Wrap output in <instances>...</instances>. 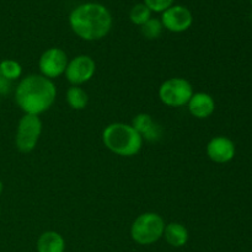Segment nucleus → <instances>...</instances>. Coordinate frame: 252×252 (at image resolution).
I'll list each match as a JSON object with an SVG mask.
<instances>
[{"label": "nucleus", "mask_w": 252, "mask_h": 252, "mask_svg": "<svg viewBox=\"0 0 252 252\" xmlns=\"http://www.w3.org/2000/svg\"><path fill=\"white\" fill-rule=\"evenodd\" d=\"M164 26L159 19H149L144 25L140 26V32L148 39H157L161 36Z\"/></svg>", "instance_id": "18"}, {"label": "nucleus", "mask_w": 252, "mask_h": 252, "mask_svg": "<svg viewBox=\"0 0 252 252\" xmlns=\"http://www.w3.org/2000/svg\"><path fill=\"white\" fill-rule=\"evenodd\" d=\"M66 102L73 110H84L89 103L88 93L80 86L71 85L66 91Z\"/></svg>", "instance_id": "15"}, {"label": "nucleus", "mask_w": 252, "mask_h": 252, "mask_svg": "<svg viewBox=\"0 0 252 252\" xmlns=\"http://www.w3.org/2000/svg\"><path fill=\"white\" fill-rule=\"evenodd\" d=\"M65 240L59 233L53 230L44 231L37 240V252H64Z\"/></svg>", "instance_id": "13"}, {"label": "nucleus", "mask_w": 252, "mask_h": 252, "mask_svg": "<svg viewBox=\"0 0 252 252\" xmlns=\"http://www.w3.org/2000/svg\"><path fill=\"white\" fill-rule=\"evenodd\" d=\"M103 145L113 154L120 157H134L140 152L143 138L132 125L111 123L102 132Z\"/></svg>", "instance_id": "3"}, {"label": "nucleus", "mask_w": 252, "mask_h": 252, "mask_svg": "<svg viewBox=\"0 0 252 252\" xmlns=\"http://www.w3.org/2000/svg\"><path fill=\"white\" fill-rule=\"evenodd\" d=\"M187 106L189 113L198 120L208 118L216 110L214 98L207 93H194L189 98Z\"/></svg>", "instance_id": "11"}, {"label": "nucleus", "mask_w": 252, "mask_h": 252, "mask_svg": "<svg viewBox=\"0 0 252 252\" xmlns=\"http://www.w3.org/2000/svg\"><path fill=\"white\" fill-rule=\"evenodd\" d=\"M74 33L85 41H97L108 34L112 16L108 9L97 2H85L76 6L69 15Z\"/></svg>", "instance_id": "2"}, {"label": "nucleus", "mask_w": 252, "mask_h": 252, "mask_svg": "<svg viewBox=\"0 0 252 252\" xmlns=\"http://www.w3.org/2000/svg\"><path fill=\"white\" fill-rule=\"evenodd\" d=\"M57 88L51 79L32 75L22 79L15 90L17 106L27 115L38 116L51 108L56 101Z\"/></svg>", "instance_id": "1"}, {"label": "nucleus", "mask_w": 252, "mask_h": 252, "mask_svg": "<svg viewBox=\"0 0 252 252\" xmlns=\"http://www.w3.org/2000/svg\"><path fill=\"white\" fill-rule=\"evenodd\" d=\"M68 56L65 52L58 47H52L44 51L39 57L38 68L41 75L48 79H56L64 74L68 65Z\"/></svg>", "instance_id": "7"}, {"label": "nucleus", "mask_w": 252, "mask_h": 252, "mask_svg": "<svg viewBox=\"0 0 252 252\" xmlns=\"http://www.w3.org/2000/svg\"><path fill=\"white\" fill-rule=\"evenodd\" d=\"M1 192H2V182L0 181V194H1Z\"/></svg>", "instance_id": "21"}, {"label": "nucleus", "mask_w": 252, "mask_h": 252, "mask_svg": "<svg viewBox=\"0 0 252 252\" xmlns=\"http://www.w3.org/2000/svg\"><path fill=\"white\" fill-rule=\"evenodd\" d=\"M193 94L191 83L185 78H170L159 88V98L169 107H181L187 105Z\"/></svg>", "instance_id": "5"}, {"label": "nucleus", "mask_w": 252, "mask_h": 252, "mask_svg": "<svg viewBox=\"0 0 252 252\" xmlns=\"http://www.w3.org/2000/svg\"><path fill=\"white\" fill-rule=\"evenodd\" d=\"M235 144L229 138L218 135L212 138L207 144V155L209 159L218 164H225L235 157Z\"/></svg>", "instance_id": "10"}, {"label": "nucleus", "mask_w": 252, "mask_h": 252, "mask_svg": "<svg viewBox=\"0 0 252 252\" xmlns=\"http://www.w3.org/2000/svg\"><path fill=\"white\" fill-rule=\"evenodd\" d=\"M10 84H11V81L6 80L5 78H0V95H5V94L9 93L10 90Z\"/></svg>", "instance_id": "20"}, {"label": "nucleus", "mask_w": 252, "mask_h": 252, "mask_svg": "<svg viewBox=\"0 0 252 252\" xmlns=\"http://www.w3.org/2000/svg\"><path fill=\"white\" fill-rule=\"evenodd\" d=\"M42 133V121L38 116L25 113L19 121L15 144L21 153H30L36 148Z\"/></svg>", "instance_id": "6"}, {"label": "nucleus", "mask_w": 252, "mask_h": 252, "mask_svg": "<svg viewBox=\"0 0 252 252\" xmlns=\"http://www.w3.org/2000/svg\"><path fill=\"white\" fill-rule=\"evenodd\" d=\"M144 4L154 12H164L174 5V0H144Z\"/></svg>", "instance_id": "19"}, {"label": "nucleus", "mask_w": 252, "mask_h": 252, "mask_svg": "<svg viewBox=\"0 0 252 252\" xmlns=\"http://www.w3.org/2000/svg\"><path fill=\"white\" fill-rule=\"evenodd\" d=\"M132 127L137 130L143 138V140H149V142H155L161 135V129L159 126L155 123L153 117L148 113H139L134 117L132 122Z\"/></svg>", "instance_id": "12"}, {"label": "nucleus", "mask_w": 252, "mask_h": 252, "mask_svg": "<svg viewBox=\"0 0 252 252\" xmlns=\"http://www.w3.org/2000/svg\"><path fill=\"white\" fill-rule=\"evenodd\" d=\"M165 220L161 216L147 212L135 218L130 226V238L139 245H152L164 235Z\"/></svg>", "instance_id": "4"}, {"label": "nucleus", "mask_w": 252, "mask_h": 252, "mask_svg": "<svg viewBox=\"0 0 252 252\" xmlns=\"http://www.w3.org/2000/svg\"><path fill=\"white\" fill-rule=\"evenodd\" d=\"M96 71V63L90 56L81 54L68 62L64 75L71 85L80 86L94 76Z\"/></svg>", "instance_id": "8"}, {"label": "nucleus", "mask_w": 252, "mask_h": 252, "mask_svg": "<svg viewBox=\"0 0 252 252\" xmlns=\"http://www.w3.org/2000/svg\"><path fill=\"white\" fill-rule=\"evenodd\" d=\"M0 78H1V75H0Z\"/></svg>", "instance_id": "23"}, {"label": "nucleus", "mask_w": 252, "mask_h": 252, "mask_svg": "<svg viewBox=\"0 0 252 252\" xmlns=\"http://www.w3.org/2000/svg\"><path fill=\"white\" fill-rule=\"evenodd\" d=\"M161 24L164 29L174 33L187 31L193 22L192 12L182 5H172L161 12Z\"/></svg>", "instance_id": "9"}, {"label": "nucleus", "mask_w": 252, "mask_h": 252, "mask_svg": "<svg viewBox=\"0 0 252 252\" xmlns=\"http://www.w3.org/2000/svg\"><path fill=\"white\" fill-rule=\"evenodd\" d=\"M22 74V66L19 62L12 59H5L0 62V75L9 81L19 79Z\"/></svg>", "instance_id": "16"}, {"label": "nucleus", "mask_w": 252, "mask_h": 252, "mask_svg": "<svg viewBox=\"0 0 252 252\" xmlns=\"http://www.w3.org/2000/svg\"><path fill=\"white\" fill-rule=\"evenodd\" d=\"M251 4H252V0H251Z\"/></svg>", "instance_id": "22"}, {"label": "nucleus", "mask_w": 252, "mask_h": 252, "mask_svg": "<svg viewBox=\"0 0 252 252\" xmlns=\"http://www.w3.org/2000/svg\"><path fill=\"white\" fill-rule=\"evenodd\" d=\"M162 236L165 238L166 243L172 248H182L187 244L189 235V230H187L184 224L172 221V223L165 225L164 235Z\"/></svg>", "instance_id": "14"}, {"label": "nucleus", "mask_w": 252, "mask_h": 252, "mask_svg": "<svg viewBox=\"0 0 252 252\" xmlns=\"http://www.w3.org/2000/svg\"><path fill=\"white\" fill-rule=\"evenodd\" d=\"M129 19L134 25L142 26V25H144L148 20L152 19V11H150V9L144 4V2L135 4L134 6L130 9Z\"/></svg>", "instance_id": "17"}]
</instances>
